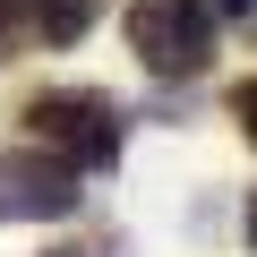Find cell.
Masks as SVG:
<instances>
[{
  "label": "cell",
  "mask_w": 257,
  "mask_h": 257,
  "mask_svg": "<svg viewBox=\"0 0 257 257\" xmlns=\"http://www.w3.org/2000/svg\"><path fill=\"white\" fill-rule=\"evenodd\" d=\"M26 138H35V146H52V155H69V163L94 180V172H111V163H120L128 120H120V103H111L103 86H43V94L26 103Z\"/></svg>",
  "instance_id": "6da1fadb"
},
{
  "label": "cell",
  "mask_w": 257,
  "mask_h": 257,
  "mask_svg": "<svg viewBox=\"0 0 257 257\" xmlns=\"http://www.w3.org/2000/svg\"><path fill=\"white\" fill-rule=\"evenodd\" d=\"M128 52L146 77L189 86L214 69V9L206 0H128Z\"/></svg>",
  "instance_id": "7a4b0ae2"
},
{
  "label": "cell",
  "mask_w": 257,
  "mask_h": 257,
  "mask_svg": "<svg viewBox=\"0 0 257 257\" xmlns=\"http://www.w3.org/2000/svg\"><path fill=\"white\" fill-rule=\"evenodd\" d=\"M86 197V172L52 146H9L0 155V223H69Z\"/></svg>",
  "instance_id": "3957f363"
},
{
  "label": "cell",
  "mask_w": 257,
  "mask_h": 257,
  "mask_svg": "<svg viewBox=\"0 0 257 257\" xmlns=\"http://www.w3.org/2000/svg\"><path fill=\"white\" fill-rule=\"evenodd\" d=\"M94 18H103V0H26V26H35L52 52L86 43V35H94Z\"/></svg>",
  "instance_id": "277c9868"
},
{
  "label": "cell",
  "mask_w": 257,
  "mask_h": 257,
  "mask_svg": "<svg viewBox=\"0 0 257 257\" xmlns=\"http://www.w3.org/2000/svg\"><path fill=\"white\" fill-rule=\"evenodd\" d=\"M231 120H240V138L257 146V77H240V86H231Z\"/></svg>",
  "instance_id": "5b68a950"
},
{
  "label": "cell",
  "mask_w": 257,
  "mask_h": 257,
  "mask_svg": "<svg viewBox=\"0 0 257 257\" xmlns=\"http://www.w3.org/2000/svg\"><path fill=\"white\" fill-rule=\"evenodd\" d=\"M18 35H26V0H0V52H9Z\"/></svg>",
  "instance_id": "8992f818"
},
{
  "label": "cell",
  "mask_w": 257,
  "mask_h": 257,
  "mask_svg": "<svg viewBox=\"0 0 257 257\" xmlns=\"http://www.w3.org/2000/svg\"><path fill=\"white\" fill-rule=\"evenodd\" d=\"M214 18H257V0H206Z\"/></svg>",
  "instance_id": "52a82bcc"
},
{
  "label": "cell",
  "mask_w": 257,
  "mask_h": 257,
  "mask_svg": "<svg viewBox=\"0 0 257 257\" xmlns=\"http://www.w3.org/2000/svg\"><path fill=\"white\" fill-rule=\"evenodd\" d=\"M248 248H257V197H248Z\"/></svg>",
  "instance_id": "ba28073f"
},
{
  "label": "cell",
  "mask_w": 257,
  "mask_h": 257,
  "mask_svg": "<svg viewBox=\"0 0 257 257\" xmlns=\"http://www.w3.org/2000/svg\"><path fill=\"white\" fill-rule=\"evenodd\" d=\"M43 257H77V248H43Z\"/></svg>",
  "instance_id": "9c48e42d"
}]
</instances>
